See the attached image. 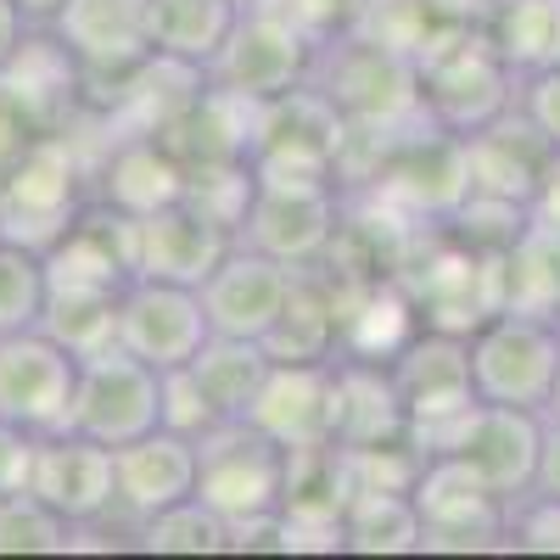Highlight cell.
I'll use <instances>...</instances> for the list:
<instances>
[{
  "label": "cell",
  "mask_w": 560,
  "mask_h": 560,
  "mask_svg": "<svg viewBox=\"0 0 560 560\" xmlns=\"http://www.w3.org/2000/svg\"><path fill=\"white\" fill-rule=\"evenodd\" d=\"M308 84H319L337 102L353 140H382V147H393V140H404L415 129H432L427 96H420V62L409 51H393V45L359 34V28L319 45Z\"/></svg>",
  "instance_id": "1"
},
{
  "label": "cell",
  "mask_w": 560,
  "mask_h": 560,
  "mask_svg": "<svg viewBox=\"0 0 560 560\" xmlns=\"http://www.w3.org/2000/svg\"><path fill=\"white\" fill-rule=\"evenodd\" d=\"M415 62H420V96H427L432 124L454 140L482 135L504 113H516L522 73L499 57L488 23H443Z\"/></svg>",
  "instance_id": "2"
},
{
  "label": "cell",
  "mask_w": 560,
  "mask_h": 560,
  "mask_svg": "<svg viewBox=\"0 0 560 560\" xmlns=\"http://www.w3.org/2000/svg\"><path fill=\"white\" fill-rule=\"evenodd\" d=\"M84 202H90V174L79 163V129L34 135L28 152L0 179V236L51 253Z\"/></svg>",
  "instance_id": "3"
},
{
  "label": "cell",
  "mask_w": 560,
  "mask_h": 560,
  "mask_svg": "<svg viewBox=\"0 0 560 560\" xmlns=\"http://www.w3.org/2000/svg\"><path fill=\"white\" fill-rule=\"evenodd\" d=\"M393 382H398V398H404V415H409V438L427 448V454H443L448 438L459 432V420L477 409V387H471V337H454V331H420L387 359Z\"/></svg>",
  "instance_id": "4"
},
{
  "label": "cell",
  "mask_w": 560,
  "mask_h": 560,
  "mask_svg": "<svg viewBox=\"0 0 560 560\" xmlns=\"http://www.w3.org/2000/svg\"><path fill=\"white\" fill-rule=\"evenodd\" d=\"M342 185L337 179H287V174H258L253 208L236 230V242L292 264L314 269L337 253L342 242Z\"/></svg>",
  "instance_id": "5"
},
{
  "label": "cell",
  "mask_w": 560,
  "mask_h": 560,
  "mask_svg": "<svg viewBox=\"0 0 560 560\" xmlns=\"http://www.w3.org/2000/svg\"><path fill=\"white\" fill-rule=\"evenodd\" d=\"M348 152H353V129L319 84H298L275 102H258V135H253V168L258 174L337 179L342 185Z\"/></svg>",
  "instance_id": "6"
},
{
  "label": "cell",
  "mask_w": 560,
  "mask_h": 560,
  "mask_svg": "<svg viewBox=\"0 0 560 560\" xmlns=\"http://www.w3.org/2000/svg\"><path fill=\"white\" fill-rule=\"evenodd\" d=\"M555 376H560V319L499 308L471 331V387L482 404L549 409Z\"/></svg>",
  "instance_id": "7"
},
{
  "label": "cell",
  "mask_w": 560,
  "mask_h": 560,
  "mask_svg": "<svg viewBox=\"0 0 560 560\" xmlns=\"http://www.w3.org/2000/svg\"><path fill=\"white\" fill-rule=\"evenodd\" d=\"M197 499L213 504L230 527L280 516V488H287V448L264 438L253 420H224L202 443Z\"/></svg>",
  "instance_id": "8"
},
{
  "label": "cell",
  "mask_w": 560,
  "mask_h": 560,
  "mask_svg": "<svg viewBox=\"0 0 560 560\" xmlns=\"http://www.w3.org/2000/svg\"><path fill=\"white\" fill-rule=\"evenodd\" d=\"M314 51L319 45L280 12L275 0H247L236 28L224 39V51L213 57L208 79L236 90L247 102H275V96H287V90L308 84Z\"/></svg>",
  "instance_id": "9"
},
{
  "label": "cell",
  "mask_w": 560,
  "mask_h": 560,
  "mask_svg": "<svg viewBox=\"0 0 560 560\" xmlns=\"http://www.w3.org/2000/svg\"><path fill=\"white\" fill-rule=\"evenodd\" d=\"M415 510H420V549H510V499L493 493L471 465L454 454H427L415 477Z\"/></svg>",
  "instance_id": "10"
},
{
  "label": "cell",
  "mask_w": 560,
  "mask_h": 560,
  "mask_svg": "<svg viewBox=\"0 0 560 560\" xmlns=\"http://www.w3.org/2000/svg\"><path fill=\"white\" fill-rule=\"evenodd\" d=\"M68 427L107 443V448L158 432L163 427V370H152L147 359H135L124 348L79 359V387H73Z\"/></svg>",
  "instance_id": "11"
},
{
  "label": "cell",
  "mask_w": 560,
  "mask_h": 560,
  "mask_svg": "<svg viewBox=\"0 0 560 560\" xmlns=\"http://www.w3.org/2000/svg\"><path fill=\"white\" fill-rule=\"evenodd\" d=\"M208 337H213V325H208V308H202L197 287L135 275L118 292V348L147 359L152 370L191 364Z\"/></svg>",
  "instance_id": "12"
},
{
  "label": "cell",
  "mask_w": 560,
  "mask_h": 560,
  "mask_svg": "<svg viewBox=\"0 0 560 560\" xmlns=\"http://www.w3.org/2000/svg\"><path fill=\"white\" fill-rule=\"evenodd\" d=\"M79 387V359L39 325L0 337V420L28 432H62Z\"/></svg>",
  "instance_id": "13"
},
{
  "label": "cell",
  "mask_w": 560,
  "mask_h": 560,
  "mask_svg": "<svg viewBox=\"0 0 560 560\" xmlns=\"http://www.w3.org/2000/svg\"><path fill=\"white\" fill-rule=\"evenodd\" d=\"M298 287V269L280 264L247 242H230V253L213 264V275L202 280V308L213 337H242V342H264L275 331L280 308H287Z\"/></svg>",
  "instance_id": "14"
},
{
  "label": "cell",
  "mask_w": 560,
  "mask_h": 560,
  "mask_svg": "<svg viewBox=\"0 0 560 560\" xmlns=\"http://www.w3.org/2000/svg\"><path fill=\"white\" fill-rule=\"evenodd\" d=\"M0 96H7L34 135H68L90 113L84 68L51 28H28L18 57L0 68Z\"/></svg>",
  "instance_id": "15"
},
{
  "label": "cell",
  "mask_w": 560,
  "mask_h": 560,
  "mask_svg": "<svg viewBox=\"0 0 560 560\" xmlns=\"http://www.w3.org/2000/svg\"><path fill=\"white\" fill-rule=\"evenodd\" d=\"M197 471H202V448L185 432L158 427L135 443H118L113 448V522L140 527L147 516H158V510L191 499Z\"/></svg>",
  "instance_id": "16"
},
{
  "label": "cell",
  "mask_w": 560,
  "mask_h": 560,
  "mask_svg": "<svg viewBox=\"0 0 560 560\" xmlns=\"http://www.w3.org/2000/svg\"><path fill=\"white\" fill-rule=\"evenodd\" d=\"M538 448H544V409L482 404L477 398V409L459 420V432L448 438L443 454L465 459L493 493L522 499L538 477Z\"/></svg>",
  "instance_id": "17"
},
{
  "label": "cell",
  "mask_w": 560,
  "mask_h": 560,
  "mask_svg": "<svg viewBox=\"0 0 560 560\" xmlns=\"http://www.w3.org/2000/svg\"><path fill=\"white\" fill-rule=\"evenodd\" d=\"M51 34L84 68V96L90 84H118L152 57L147 0H68L51 18Z\"/></svg>",
  "instance_id": "18"
},
{
  "label": "cell",
  "mask_w": 560,
  "mask_h": 560,
  "mask_svg": "<svg viewBox=\"0 0 560 560\" xmlns=\"http://www.w3.org/2000/svg\"><path fill=\"white\" fill-rule=\"evenodd\" d=\"M28 493L51 504L68 527H96L113 516V448L73 427L45 432L34 448Z\"/></svg>",
  "instance_id": "19"
},
{
  "label": "cell",
  "mask_w": 560,
  "mask_h": 560,
  "mask_svg": "<svg viewBox=\"0 0 560 560\" xmlns=\"http://www.w3.org/2000/svg\"><path fill=\"white\" fill-rule=\"evenodd\" d=\"M247 420L280 448L337 438V359L331 364H269Z\"/></svg>",
  "instance_id": "20"
},
{
  "label": "cell",
  "mask_w": 560,
  "mask_h": 560,
  "mask_svg": "<svg viewBox=\"0 0 560 560\" xmlns=\"http://www.w3.org/2000/svg\"><path fill=\"white\" fill-rule=\"evenodd\" d=\"M230 230H219L208 213H197L191 202H168L147 219H135V275L152 280H179V287H202L213 275V264L230 253Z\"/></svg>",
  "instance_id": "21"
},
{
  "label": "cell",
  "mask_w": 560,
  "mask_h": 560,
  "mask_svg": "<svg viewBox=\"0 0 560 560\" xmlns=\"http://www.w3.org/2000/svg\"><path fill=\"white\" fill-rule=\"evenodd\" d=\"M359 493L353 477V454L348 443L325 438V443H303L287 448V488H280V516L303 533H342V516Z\"/></svg>",
  "instance_id": "22"
},
{
  "label": "cell",
  "mask_w": 560,
  "mask_h": 560,
  "mask_svg": "<svg viewBox=\"0 0 560 560\" xmlns=\"http://www.w3.org/2000/svg\"><path fill=\"white\" fill-rule=\"evenodd\" d=\"M90 179H102L90 197L129 213V219H147V213L185 197V163L163 147L158 135H118Z\"/></svg>",
  "instance_id": "23"
},
{
  "label": "cell",
  "mask_w": 560,
  "mask_h": 560,
  "mask_svg": "<svg viewBox=\"0 0 560 560\" xmlns=\"http://www.w3.org/2000/svg\"><path fill=\"white\" fill-rule=\"evenodd\" d=\"M275 364H331L342 353V303L337 287L314 269H298V287L280 308L275 331L264 337Z\"/></svg>",
  "instance_id": "24"
},
{
  "label": "cell",
  "mask_w": 560,
  "mask_h": 560,
  "mask_svg": "<svg viewBox=\"0 0 560 560\" xmlns=\"http://www.w3.org/2000/svg\"><path fill=\"white\" fill-rule=\"evenodd\" d=\"M409 438V415L393 370L376 359H337V443L376 448Z\"/></svg>",
  "instance_id": "25"
},
{
  "label": "cell",
  "mask_w": 560,
  "mask_h": 560,
  "mask_svg": "<svg viewBox=\"0 0 560 560\" xmlns=\"http://www.w3.org/2000/svg\"><path fill=\"white\" fill-rule=\"evenodd\" d=\"M499 308L560 319V224L527 213V224L499 247Z\"/></svg>",
  "instance_id": "26"
},
{
  "label": "cell",
  "mask_w": 560,
  "mask_h": 560,
  "mask_svg": "<svg viewBox=\"0 0 560 560\" xmlns=\"http://www.w3.org/2000/svg\"><path fill=\"white\" fill-rule=\"evenodd\" d=\"M247 0H147V28H152V57L185 62V68H213L236 28Z\"/></svg>",
  "instance_id": "27"
},
{
  "label": "cell",
  "mask_w": 560,
  "mask_h": 560,
  "mask_svg": "<svg viewBox=\"0 0 560 560\" xmlns=\"http://www.w3.org/2000/svg\"><path fill=\"white\" fill-rule=\"evenodd\" d=\"M420 510L409 488H359L342 516V549L353 555H420Z\"/></svg>",
  "instance_id": "28"
},
{
  "label": "cell",
  "mask_w": 560,
  "mask_h": 560,
  "mask_svg": "<svg viewBox=\"0 0 560 560\" xmlns=\"http://www.w3.org/2000/svg\"><path fill=\"white\" fill-rule=\"evenodd\" d=\"M118 292L113 287H51L39 331L57 337L73 359L107 353V348H118Z\"/></svg>",
  "instance_id": "29"
},
{
  "label": "cell",
  "mask_w": 560,
  "mask_h": 560,
  "mask_svg": "<svg viewBox=\"0 0 560 560\" xmlns=\"http://www.w3.org/2000/svg\"><path fill=\"white\" fill-rule=\"evenodd\" d=\"M269 364H275L269 348L264 342H242V337H208L202 353L191 359V370H197L202 393L213 398L219 420H247V409H253V398H258V387L269 376Z\"/></svg>",
  "instance_id": "30"
},
{
  "label": "cell",
  "mask_w": 560,
  "mask_h": 560,
  "mask_svg": "<svg viewBox=\"0 0 560 560\" xmlns=\"http://www.w3.org/2000/svg\"><path fill=\"white\" fill-rule=\"evenodd\" d=\"M488 39L516 73L560 62V0H493Z\"/></svg>",
  "instance_id": "31"
},
{
  "label": "cell",
  "mask_w": 560,
  "mask_h": 560,
  "mask_svg": "<svg viewBox=\"0 0 560 560\" xmlns=\"http://www.w3.org/2000/svg\"><path fill=\"white\" fill-rule=\"evenodd\" d=\"M129 538L147 555H224L230 549V522L191 493V499L158 510V516H147L140 527H129Z\"/></svg>",
  "instance_id": "32"
},
{
  "label": "cell",
  "mask_w": 560,
  "mask_h": 560,
  "mask_svg": "<svg viewBox=\"0 0 560 560\" xmlns=\"http://www.w3.org/2000/svg\"><path fill=\"white\" fill-rule=\"evenodd\" d=\"M51 298V275H45V253L0 236V337L7 331H28L45 314Z\"/></svg>",
  "instance_id": "33"
},
{
  "label": "cell",
  "mask_w": 560,
  "mask_h": 560,
  "mask_svg": "<svg viewBox=\"0 0 560 560\" xmlns=\"http://www.w3.org/2000/svg\"><path fill=\"white\" fill-rule=\"evenodd\" d=\"M73 527L51 504H39L28 488L0 493V555H68Z\"/></svg>",
  "instance_id": "34"
},
{
  "label": "cell",
  "mask_w": 560,
  "mask_h": 560,
  "mask_svg": "<svg viewBox=\"0 0 560 560\" xmlns=\"http://www.w3.org/2000/svg\"><path fill=\"white\" fill-rule=\"evenodd\" d=\"M353 28L370 34V39H382V45H393V51L420 57V51H427V39L443 28V18H438L432 0H370Z\"/></svg>",
  "instance_id": "35"
},
{
  "label": "cell",
  "mask_w": 560,
  "mask_h": 560,
  "mask_svg": "<svg viewBox=\"0 0 560 560\" xmlns=\"http://www.w3.org/2000/svg\"><path fill=\"white\" fill-rule=\"evenodd\" d=\"M163 427H168V432H185V438H197V443H202L213 427H224L191 364L163 370Z\"/></svg>",
  "instance_id": "36"
},
{
  "label": "cell",
  "mask_w": 560,
  "mask_h": 560,
  "mask_svg": "<svg viewBox=\"0 0 560 560\" xmlns=\"http://www.w3.org/2000/svg\"><path fill=\"white\" fill-rule=\"evenodd\" d=\"M510 549L560 555V499H544V493L510 499Z\"/></svg>",
  "instance_id": "37"
},
{
  "label": "cell",
  "mask_w": 560,
  "mask_h": 560,
  "mask_svg": "<svg viewBox=\"0 0 560 560\" xmlns=\"http://www.w3.org/2000/svg\"><path fill=\"white\" fill-rule=\"evenodd\" d=\"M516 113L533 124V135L544 140V147H560V62L538 68V73H522Z\"/></svg>",
  "instance_id": "38"
},
{
  "label": "cell",
  "mask_w": 560,
  "mask_h": 560,
  "mask_svg": "<svg viewBox=\"0 0 560 560\" xmlns=\"http://www.w3.org/2000/svg\"><path fill=\"white\" fill-rule=\"evenodd\" d=\"M280 12H287L314 45H325V39H337V34H348L359 18H364V7L370 0H275Z\"/></svg>",
  "instance_id": "39"
},
{
  "label": "cell",
  "mask_w": 560,
  "mask_h": 560,
  "mask_svg": "<svg viewBox=\"0 0 560 560\" xmlns=\"http://www.w3.org/2000/svg\"><path fill=\"white\" fill-rule=\"evenodd\" d=\"M34 448H39V432L0 420V493H23V488H28V477H34Z\"/></svg>",
  "instance_id": "40"
},
{
  "label": "cell",
  "mask_w": 560,
  "mask_h": 560,
  "mask_svg": "<svg viewBox=\"0 0 560 560\" xmlns=\"http://www.w3.org/2000/svg\"><path fill=\"white\" fill-rule=\"evenodd\" d=\"M527 213H533V219H544V224H560V147H549V152H544V163H538V179H533Z\"/></svg>",
  "instance_id": "41"
},
{
  "label": "cell",
  "mask_w": 560,
  "mask_h": 560,
  "mask_svg": "<svg viewBox=\"0 0 560 560\" xmlns=\"http://www.w3.org/2000/svg\"><path fill=\"white\" fill-rule=\"evenodd\" d=\"M527 493H544V499H560V420L544 415V448H538V477Z\"/></svg>",
  "instance_id": "42"
},
{
  "label": "cell",
  "mask_w": 560,
  "mask_h": 560,
  "mask_svg": "<svg viewBox=\"0 0 560 560\" xmlns=\"http://www.w3.org/2000/svg\"><path fill=\"white\" fill-rule=\"evenodd\" d=\"M28 140H34V129L23 124V113L0 96V179H7V168L28 152Z\"/></svg>",
  "instance_id": "43"
},
{
  "label": "cell",
  "mask_w": 560,
  "mask_h": 560,
  "mask_svg": "<svg viewBox=\"0 0 560 560\" xmlns=\"http://www.w3.org/2000/svg\"><path fill=\"white\" fill-rule=\"evenodd\" d=\"M28 18H23V7H18V0H0V68H7L12 57H18V45L28 39Z\"/></svg>",
  "instance_id": "44"
},
{
  "label": "cell",
  "mask_w": 560,
  "mask_h": 560,
  "mask_svg": "<svg viewBox=\"0 0 560 560\" xmlns=\"http://www.w3.org/2000/svg\"><path fill=\"white\" fill-rule=\"evenodd\" d=\"M18 7H23V18H28L34 28H51V18L68 7V0H18Z\"/></svg>",
  "instance_id": "45"
},
{
  "label": "cell",
  "mask_w": 560,
  "mask_h": 560,
  "mask_svg": "<svg viewBox=\"0 0 560 560\" xmlns=\"http://www.w3.org/2000/svg\"><path fill=\"white\" fill-rule=\"evenodd\" d=\"M544 415H555V420H560V376H555V398H549V409H544Z\"/></svg>",
  "instance_id": "46"
}]
</instances>
